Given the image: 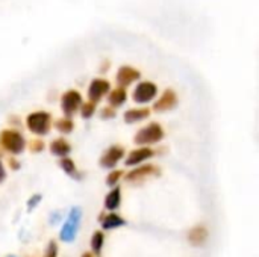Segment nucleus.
Returning <instances> with one entry per match:
<instances>
[{"mask_svg": "<svg viewBox=\"0 0 259 257\" xmlns=\"http://www.w3.org/2000/svg\"><path fill=\"white\" fill-rule=\"evenodd\" d=\"M80 217H82L80 209L79 208H73L70 215H68V218H67V221H65V224L61 229V233H59L62 241L71 242L74 239V236L77 233V229H79V224H80Z\"/></svg>", "mask_w": 259, "mask_h": 257, "instance_id": "nucleus-1", "label": "nucleus"}, {"mask_svg": "<svg viewBox=\"0 0 259 257\" xmlns=\"http://www.w3.org/2000/svg\"><path fill=\"white\" fill-rule=\"evenodd\" d=\"M162 136H164V130L159 127V124L153 123V124L146 126L144 129H141V130L137 133L135 142L140 144V145L155 144V142H158L159 139H162Z\"/></svg>", "mask_w": 259, "mask_h": 257, "instance_id": "nucleus-2", "label": "nucleus"}, {"mask_svg": "<svg viewBox=\"0 0 259 257\" xmlns=\"http://www.w3.org/2000/svg\"><path fill=\"white\" fill-rule=\"evenodd\" d=\"M0 144L3 145V148H6L8 151L18 155L24 150V139L20 133L12 132V130H6L2 132L0 135Z\"/></svg>", "mask_w": 259, "mask_h": 257, "instance_id": "nucleus-3", "label": "nucleus"}, {"mask_svg": "<svg viewBox=\"0 0 259 257\" xmlns=\"http://www.w3.org/2000/svg\"><path fill=\"white\" fill-rule=\"evenodd\" d=\"M27 127L36 135H46L50 129V117L46 112H35L27 117Z\"/></svg>", "mask_w": 259, "mask_h": 257, "instance_id": "nucleus-4", "label": "nucleus"}, {"mask_svg": "<svg viewBox=\"0 0 259 257\" xmlns=\"http://www.w3.org/2000/svg\"><path fill=\"white\" fill-rule=\"evenodd\" d=\"M158 89L155 86V83H150V82H143L140 83L135 91H134V100L137 103H147L150 101L152 98H155Z\"/></svg>", "mask_w": 259, "mask_h": 257, "instance_id": "nucleus-5", "label": "nucleus"}, {"mask_svg": "<svg viewBox=\"0 0 259 257\" xmlns=\"http://www.w3.org/2000/svg\"><path fill=\"white\" fill-rule=\"evenodd\" d=\"M80 94L76 91H68L62 97V111L65 115H73L80 106Z\"/></svg>", "mask_w": 259, "mask_h": 257, "instance_id": "nucleus-6", "label": "nucleus"}, {"mask_svg": "<svg viewBox=\"0 0 259 257\" xmlns=\"http://www.w3.org/2000/svg\"><path fill=\"white\" fill-rule=\"evenodd\" d=\"M123 155H124L123 148H120V147H111V148L102 156L100 165H102L103 168H112V167L117 165V162L123 158Z\"/></svg>", "mask_w": 259, "mask_h": 257, "instance_id": "nucleus-7", "label": "nucleus"}, {"mask_svg": "<svg viewBox=\"0 0 259 257\" xmlns=\"http://www.w3.org/2000/svg\"><path fill=\"white\" fill-rule=\"evenodd\" d=\"M109 89V83L106 80H102V79H96L93 80V83L90 85V89H88V97L93 100V101H97L102 98V95H105Z\"/></svg>", "mask_w": 259, "mask_h": 257, "instance_id": "nucleus-8", "label": "nucleus"}, {"mask_svg": "<svg viewBox=\"0 0 259 257\" xmlns=\"http://www.w3.org/2000/svg\"><path fill=\"white\" fill-rule=\"evenodd\" d=\"M208 236H209L208 230H206L205 227L199 226V227H194V229L188 233V241H190V244L194 245V247H202V245L208 241Z\"/></svg>", "mask_w": 259, "mask_h": 257, "instance_id": "nucleus-9", "label": "nucleus"}, {"mask_svg": "<svg viewBox=\"0 0 259 257\" xmlns=\"http://www.w3.org/2000/svg\"><path fill=\"white\" fill-rule=\"evenodd\" d=\"M152 174H158V170L152 165H146V167H141V168H137L134 170L132 173H129L126 176V179L129 182H138V180H143L146 177H150Z\"/></svg>", "mask_w": 259, "mask_h": 257, "instance_id": "nucleus-10", "label": "nucleus"}, {"mask_svg": "<svg viewBox=\"0 0 259 257\" xmlns=\"http://www.w3.org/2000/svg\"><path fill=\"white\" fill-rule=\"evenodd\" d=\"M152 155H153V151L150 148H138V150H135V151H132L129 155V158L126 159V165L127 167L138 165V164L144 162L146 159L152 158Z\"/></svg>", "mask_w": 259, "mask_h": 257, "instance_id": "nucleus-11", "label": "nucleus"}, {"mask_svg": "<svg viewBox=\"0 0 259 257\" xmlns=\"http://www.w3.org/2000/svg\"><path fill=\"white\" fill-rule=\"evenodd\" d=\"M138 77H140V73H138V71H135V70L131 68V67H123V68H120V71H118L117 80H118V85L127 86L129 83H132V82L137 80Z\"/></svg>", "mask_w": 259, "mask_h": 257, "instance_id": "nucleus-12", "label": "nucleus"}, {"mask_svg": "<svg viewBox=\"0 0 259 257\" xmlns=\"http://www.w3.org/2000/svg\"><path fill=\"white\" fill-rule=\"evenodd\" d=\"M175 106H176V94L171 92V91H165L162 98L159 101H156L155 109L158 112H162V111H168V109H171Z\"/></svg>", "mask_w": 259, "mask_h": 257, "instance_id": "nucleus-13", "label": "nucleus"}, {"mask_svg": "<svg viewBox=\"0 0 259 257\" xmlns=\"http://www.w3.org/2000/svg\"><path fill=\"white\" fill-rule=\"evenodd\" d=\"M120 201H121V192H120V188H114L105 198V208L108 211H115L118 209L120 206Z\"/></svg>", "mask_w": 259, "mask_h": 257, "instance_id": "nucleus-14", "label": "nucleus"}, {"mask_svg": "<svg viewBox=\"0 0 259 257\" xmlns=\"http://www.w3.org/2000/svg\"><path fill=\"white\" fill-rule=\"evenodd\" d=\"M124 224H126V221H124L120 215H117V214H109V215L105 217L103 221H102V227H103L105 230L118 229V227H121V226H124Z\"/></svg>", "mask_w": 259, "mask_h": 257, "instance_id": "nucleus-15", "label": "nucleus"}, {"mask_svg": "<svg viewBox=\"0 0 259 257\" xmlns=\"http://www.w3.org/2000/svg\"><path fill=\"white\" fill-rule=\"evenodd\" d=\"M147 115H149V111L147 109H131V111H127L124 114V120L129 124H132V123H137L140 120L147 118Z\"/></svg>", "mask_w": 259, "mask_h": 257, "instance_id": "nucleus-16", "label": "nucleus"}, {"mask_svg": "<svg viewBox=\"0 0 259 257\" xmlns=\"http://www.w3.org/2000/svg\"><path fill=\"white\" fill-rule=\"evenodd\" d=\"M50 150L56 156H67L70 153V145L64 139H56L55 142H52Z\"/></svg>", "mask_w": 259, "mask_h": 257, "instance_id": "nucleus-17", "label": "nucleus"}, {"mask_svg": "<svg viewBox=\"0 0 259 257\" xmlns=\"http://www.w3.org/2000/svg\"><path fill=\"white\" fill-rule=\"evenodd\" d=\"M103 242H105V236L102 232H96L91 238V248L96 254H99L102 251V247H103Z\"/></svg>", "mask_w": 259, "mask_h": 257, "instance_id": "nucleus-18", "label": "nucleus"}, {"mask_svg": "<svg viewBox=\"0 0 259 257\" xmlns=\"http://www.w3.org/2000/svg\"><path fill=\"white\" fill-rule=\"evenodd\" d=\"M126 100V92L123 89H115L111 95H109V103L112 106H120L123 101Z\"/></svg>", "mask_w": 259, "mask_h": 257, "instance_id": "nucleus-19", "label": "nucleus"}, {"mask_svg": "<svg viewBox=\"0 0 259 257\" xmlns=\"http://www.w3.org/2000/svg\"><path fill=\"white\" fill-rule=\"evenodd\" d=\"M59 165H61V168H62L67 174H70V176H73V177L76 179V167H74V162H73L71 159H68V158L64 156V159H61Z\"/></svg>", "mask_w": 259, "mask_h": 257, "instance_id": "nucleus-20", "label": "nucleus"}, {"mask_svg": "<svg viewBox=\"0 0 259 257\" xmlns=\"http://www.w3.org/2000/svg\"><path fill=\"white\" fill-rule=\"evenodd\" d=\"M56 127L59 129V132H62V133H68V132H71V130H73V123H71L70 120H61V121H58Z\"/></svg>", "mask_w": 259, "mask_h": 257, "instance_id": "nucleus-21", "label": "nucleus"}, {"mask_svg": "<svg viewBox=\"0 0 259 257\" xmlns=\"http://www.w3.org/2000/svg\"><path fill=\"white\" fill-rule=\"evenodd\" d=\"M123 176V173L121 171H114V173H111L109 176H108V179H106V183H108V186H114L117 182H118V179Z\"/></svg>", "mask_w": 259, "mask_h": 257, "instance_id": "nucleus-22", "label": "nucleus"}, {"mask_svg": "<svg viewBox=\"0 0 259 257\" xmlns=\"http://www.w3.org/2000/svg\"><path fill=\"white\" fill-rule=\"evenodd\" d=\"M58 254V245L55 241H52L47 247V253H46V257H56Z\"/></svg>", "mask_w": 259, "mask_h": 257, "instance_id": "nucleus-23", "label": "nucleus"}, {"mask_svg": "<svg viewBox=\"0 0 259 257\" xmlns=\"http://www.w3.org/2000/svg\"><path fill=\"white\" fill-rule=\"evenodd\" d=\"M94 114V105H85L83 106V109H82V117L83 118H88V117H91Z\"/></svg>", "mask_w": 259, "mask_h": 257, "instance_id": "nucleus-24", "label": "nucleus"}, {"mask_svg": "<svg viewBox=\"0 0 259 257\" xmlns=\"http://www.w3.org/2000/svg\"><path fill=\"white\" fill-rule=\"evenodd\" d=\"M39 201H41V195H38V194H36V195H33V197L29 200V203H27V209H29V211H32V209H33Z\"/></svg>", "mask_w": 259, "mask_h": 257, "instance_id": "nucleus-25", "label": "nucleus"}, {"mask_svg": "<svg viewBox=\"0 0 259 257\" xmlns=\"http://www.w3.org/2000/svg\"><path fill=\"white\" fill-rule=\"evenodd\" d=\"M5 177H6V173H5V168H3V165H2V162H0V183L5 180Z\"/></svg>", "mask_w": 259, "mask_h": 257, "instance_id": "nucleus-26", "label": "nucleus"}, {"mask_svg": "<svg viewBox=\"0 0 259 257\" xmlns=\"http://www.w3.org/2000/svg\"><path fill=\"white\" fill-rule=\"evenodd\" d=\"M82 257H93V254H91V253H85Z\"/></svg>", "mask_w": 259, "mask_h": 257, "instance_id": "nucleus-27", "label": "nucleus"}]
</instances>
